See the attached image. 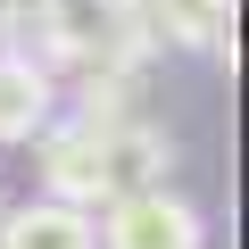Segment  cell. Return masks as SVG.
Here are the masks:
<instances>
[{"instance_id": "obj_1", "label": "cell", "mask_w": 249, "mask_h": 249, "mask_svg": "<svg viewBox=\"0 0 249 249\" xmlns=\"http://www.w3.org/2000/svg\"><path fill=\"white\" fill-rule=\"evenodd\" d=\"M175 175V142L150 133L142 116H67V124H42V183L50 199H75V208H100L116 191H142V183H166Z\"/></svg>"}, {"instance_id": "obj_2", "label": "cell", "mask_w": 249, "mask_h": 249, "mask_svg": "<svg viewBox=\"0 0 249 249\" xmlns=\"http://www.w3.org/2000/svg\"><path fill=\"white\" fill-rule=\"evenodd\" d=\"M34 25L50 42V58L100 75V67H142L150 50V17L142 0H34Z\"/></svg>"}, {"instance_id": "obj_3", "label": "cell", "mask_w": 249, "mask_h": 249, "mask_svg": "<svg viewBox=\"0 0 249 249\" xmlns=\"http://www.w3.org/2000/svg\"><path fill=\"white\" fill-rule=\"evenodd\" d=\"M100 249H208V216L166 191V183H142V191H116L100 199V224H91Z\"/></svg>"}, {"instance_id": "obj_4", "label": "cell", "mask_w": 249, "mask_h": 249, "mask_svg": "<svg viewBox=\"0 0 249 249\" xmlns=\"http://www.w3.org/2000/svg\"><path fill=\"white\" fill-rule=\"evenodd\" d=\"M50 116H58V83H50V67L0 42V142H34Z\"/></svg>"}, {"instance_id": "obj_5", "label": "cell", "mask_w": 249, "mask_h": 249, "mask_svg": "<svg viewBox=\"0 0 249 249\" xmlns=\"http://www.w3.org/2000/svg\"><path fill=\"white\" fill-rule=\"evenodd\" d=\"M142 17H150V42L216 50L232 67V0H142Z\"/></svg>"}, {"instance_id": "obj_6", "label": "cell", "mask_w": 249, "mask_h": 249, "mask_svg": "<svg viewBox=\"0 0 249 249\" xmlns=\"http://www.w3.org/2000/svg\"><path fill=\"white\" fill-rule=\"evenodd\" d=\"M0 249H100L91 241V216L75 199H34V208H0Z\"/></svg>"}, {"instance_id": "obj_7", "label": "cell", "mask_w": 249, "mask_h": 249, "mask_svg": "<svg viewBox=\"0 0 249 249\" xmlns=\"http://www.w3.org/2000/svg\"><path fill=\"white\" fill-rule=\"evenodd\" d=\"M25 25H34V0H0V42H17Z\"/></svg>"}, {"instance_id": "obj_8", "label": "cell", "mask_w": 249, "mask_h": 249, "mask_svg": "<svg viewBox=\"0 0 249 249\" xmlns=\"http://www.w3.org/2000/svg\"><path fill=\"white\" fill-rule=\"evenodd\" d=\"M0 208H9V199H0Z\"/></svg>"}]
</instances>
